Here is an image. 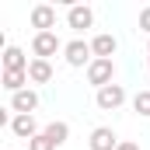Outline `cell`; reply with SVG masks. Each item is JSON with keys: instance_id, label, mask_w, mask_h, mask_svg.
I'll return each instance as SVG.
<instances>
[{"instance_id": "cell-1", "label": "cell", "mask_w": 150, "mask_h": 150, "mask_svg": "<svg viewBox=\"0 0 150 150\" xmlns=\"http://www.w3.org/2000/svg\"><path fill=\"white\" fill-rule=\"evenodd\" d=\"M67 45L59 42L56 32H35L32 38V52H35V59H49V56H56V52H63Z\"/></svg>"}, {"instance_id": "cell-2", "label": "cell", "mask_w": 150, "mask_h": 150, "mask_svg": "<svg viewBox=\"0 0 150 150\" xmlns=\"http://www.w3.org/2000/svg\"><path fill=\"white\" fill-rule=\"evenodd\" d=\"M63 59L70 63V67H91L94 63V52H91V42H84V38H74V42H67V49H63Z\"/></svg>"}, {"instance_id": "cell-3", "label": "cell", "mask_w": 150, "mask_h": 150, "mask_svg": "<svg viewBox=\"0 0 150 150\" xmlns=\"http://www.w3.org/2000/svg\"><path fill=\"white\" fill-rule=\"evenodd\" d=\"M94 105H98L101 112H115V108H122V105H126V87H122V84H108V87H101V91L94 94Z\"/></svg>"}, {"instance_id": "cell-4", "label": "cell", "mask_w": 150, "mask_h": 150, "mask_svg": "<svg viewBox=\"0 0 150 150\" xmlns=\"http://www.w3.org/2000/svg\"><path fill=\"white\" fill-rule=\"evenodd\" d=\"M87 84H94L98 91L108 87V84H115V63L112 59H94L87 67Z\"/></svg>"}, {"instance_id": "cell-5", "label": "cell", "mask_w": 150, "mask_h": 150, "mask_svg": "<svg viewBox=\"0 0 150 150\" xmlns=\"http://www.w3.org/2000/svg\"><path fill=\"white\" fill-rule=\"evenodd\" d=\"M67 25L74 28L77 35L87 32V28H94V11H91L87 4H74V7H67Z\"/></svg>"}, {"instance_id": "cell-6", "label": "cell", "mask_w": 150, "mask_h": 150, "mask_svg": "<svg viewBox=\"0 0 150 150\" xmlns=\"http://www.w3.org/2000/svg\"><path fill=\"white\" fill-rule=\"evenodd\" d=\"M28 21H32V28H38V32H52L56 28V7L52 4H35L32 14H28Z\"/></svg>"}, {"instance_id": "cell-7", "label": "cell", "mask_w": 150, "mask_h": 150, "mask_svg": "<svg viewBox=\"0 0 150 150\" xmlns=\"http://www.w3.org/2000/svg\"><path fill=\"white\" fill-rule=\"evenodd\" d=\"M119 136H115L112 126H98V129H91V140H87V147L91 150H119Z\"/></svg>"}, {"instance_id": "cell-8", "label": "cell", "mask_w": 150, "mask_h": 150, "mask_svg": "<svg viewBox=\"0 0 150 150\" xmlns=\"http://www.w3.org/2000/svg\"><path fill=\"white\" fill-rule=\"evenodd\" d=\"M35 108H38V91L25 87V91L11 94V112H14V115H32Z\"/></svg>"}, {"instance_id": "cell-9", "label": "cell", "mask_w": 150, "mask_h": 150, "mask_svg": "<svg viewBox=\"0 0 150 150\" xmlns=\"http://www.w3.org/2000/svg\"><path fill=\"white\" fill-rule=\"evenodd\" d=\"M11 133H14L18 140H35L42 129H38L35 115H14V119H11Z\"/></svg>"}, {"instance_id": "cell-10", "label": "cell", "mask_w": 150, "mask_h": 150, "mask_svg": "<svg viewBox=\"0 0 150 150\" xmlns=\"http://www.w3.org/2000/svg\"><path fill=\"white\" fill-rule=\"evenodd\" d=\"M115 49H119V42H115V35H108V32H101V35L91 38V52H94V59H112Z\"/></svg>"}, {"instance_id": "cell-11", "label": "cell", "mask_w": 150, "mask_h": 150, "mask_svg": "<svg viewBox=\"0 0 150 150\" xmlns=\"http://www.w3.org/2000/svg\"><path fill=\"white\" fill-rule=\"evenodd\" d=\"M28 56L18 49V45H4V70H28Z\"/></svg>"}, {"instance_id": "cell-12", "label": "cell", "mask_w": 150, "mask_h": 150, "mask_svg": "<svg viewBox=\"0 0 150 150\" xmlns=\"http://www.w3.org/2000/svg\"><path fill=\"white\" fill-rule=\"evenodd\" d=\"M28 80L32 84H49L52 80V63L49 59H32L28 63Z\"/></svg>"}, {"instance_id": "cell-13", "label": "cell", "mask_w": 150, "mask_h": 150, "mask_svg": "<svg viewBox=\"0 0 150 150\" xmlns=\"http://www.w3.org/2000/svg\"><path fill=\"white\" fill-rule=\"evenodd\" d=\"M0 80H4V87H7L11 94L25 91V87L32 84V80H28V70H4V77H0Z\"/></svg>"}, {"instance_id": "cell-14", "label": "cell", "mask_w": 150, "mask_h": 150, "mask_svg": "<svg viewBox=\"0 0 150 150\" xmlns=\"http://www.w3.org/2000/svg\"><path fill=\"white\" fill-rule=\"evenodd\" d=\"M42 133H45V136H49V140H52L56 147H63V143L70 140V126H67V122H59V119H56V122H49V126H45Z\"/></svg>"}, {"instance_id": "cell-15", "label": "cell", "mask_w": 150, "mask_h": 150, "mask_svg": "<svg viewBox=\"0 0 150 150\" xmlns=\"http://www.w3.org/2000/svg\"><path fill=\"white\" fill-rule=\"evenodd\" d=\"M133 112L150 119V91H136V98H133Z\"/></svg>"}, {"instance_id": "cell-16", "label": "cell", "mask_w": 150, "mask_h": 150, "mask_svg": "<svg viewBox=\"0 0 150 150\" xmlns=\"http://www.w3.org/2000/svg\"><path fill=\"white\" fill-rule=\"evenodd\" d=\"M28 150H56V143H52L45 133H38L35 140H28Z\"/></svg>"}, {"instance_id": "cell-17", "label": "cell", "mask_w": 150, "mask_h": 150, "mask_svg": "<svg viewBox=\"0 0 150 150\" xmlns=\"http://www.w3.org/2000/svg\"><path fill=\"white\" fill-rule=\"evenodd\" d=\"M136 25H140V32H143V35H150V7L140 11V21H136Z\"/></svg>"}, {"instance_id": "cell-18", "label": "cell", "mask_w": 150, "mask_h": 150, "mask_svg": "<svg viewBox=\"0 0 150 150\" xmlns=\"http://www.w3.org/2000/svg\"><path fill=\"white\" fill-rule=\"evenodd\" d=\"M119 150H140V143H133V140H122V143H119Z\"/></svg>"}]
</instances>
